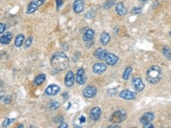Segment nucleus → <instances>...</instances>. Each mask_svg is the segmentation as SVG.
<instances>
[{
    "mask_svg": "<svg viewBox=\"0 0 171 128\" xmlns=\"http://www.w3.org/2000/svg\"><path fill=\"white\" fill-rule=\"evenodd\" d=\"M93 37H94V31L92 29H87L83 34V40L86 42H88L92 40Z\"/></svg>",
    "mask_w": 171,
    "mask_h": 128,
    "instance_id": "obj_18",
    "label": "nucleus"
},
{
    "mask_svg": "<svg viewBox=\"0 0 171 128\" xmlns=\"http://www.w3.org/2000/svg\"><path fill=\"white\" fill-rule=\"evenodd\" d=\"M119 96L122 99H125V100H133L135 98L136 94L131 91H128V90H124L119 93Z\"/></svg>",
    "mask_w": 171,
    "mask_h": 128,
    "instance_id": "obj_7",
    "label": "nucleus"
},
{
    "mask_svg": "<svg viewBox=\"0 0 171 128\" xmlns=\"http://www.w3.org/2000/svg\"><path fill=\"white\" fill-rule=\"evenodd\" d=\"M107 68V66H106L105 63H95L92 67V70L93 72L97 74H99V73H103L105 72Z\"/></svg>",
    "mask_w": 171,
    "mask_h": 128,
    "instance_id": "obj_9",
    "label": "nucleus"
},
{
    "mask_svg": "<svg viewBox=\"0 0 171 128\" xmlns=\"http://www.w3.org/2000/svg\"><path fill=\"white\" fill-rule=\"evenodd\" d=\"M24 35L23 34H18L15 40V45L16 47H21L22 45V43L24 41Z\"/></svg>",
    "mask_w": 171,
    "mask_h": 128,
    "instance_id": "obj_21",
    "label": "nucleus"
},
{
    "mask_svg": "<svg viewBox=\"0 0 171 128\" xmlns=\"http://www.w3.org/2000/svg\"><path fill=\"white\" fill-rule=\"evenodd\" d=\"M144 126V127L145 128H152V127H154V126L151 123V122H148L146 124H144L143 125Z\"/></svg>",
    "mask_w": 171,
    "mask_h": 128,
    "instance_id": "obj_31",
    "label": "nucleus"
},
{
    "mask_svg": "<svg viewBox=\"0 0 171 128\" xmlns=\"http://www.w3.org/2000/svg\"><path fill=\"white\" fill-rule=\"evenodd\" d=\"M162 79V70L158 65L149 68L146 73V80L151 84H157Z\"/></svg>",
    "mask_w": 171,
    "mask_h": 128,
    "instance_id": "obj_2",
    "label": "nucleus"
},
{
    "mask_svg": "<svg viewBox=\"0 0 171 128\" xmlns=\"http://www.w3.org/2000/svg\"><path fill=\"white\" fill-rule=\"evenodd\" d=\"M3 102H4V104H9V103L11 102V98H10V96H7L6 98H4V99L3 100Z\"/></svg>",
    "mask_w": 171,
    "mask_h": 128,
    "instance_id": "obj_33",
    "label": "nucleus"
},
{
    "mask_svg": "<svg viewBox=\"0 0 171 128\" xmlns=\"http://www.w3.org/2000/svg\"><path fill=\"white\" fill-rule=\"evenodd\" d=\"M127 117V114L125 111L123 110H117L112 114V115L110 116V120L111 123L113 124H117V123H120L126 119Z\"/></svg>",
    "mask_w": 171,
    "mask_h": 128,
    "instance_id": "obj_3",
    "label": "nucleus"
},
{
    "mask_svg": "<svg viewBox=\"0 0 171 128\" xmlns=\"http://www.w3.org/2000/svg\"><path fill=\"white\" fill-rule=\"evenodd\" d=\"M107 53H108V52L106 51L105 50H103L102 48H98L95 50V52H94V56H95L96 58H98V59H99V60H105V56Z\"/></svg>",
    "mask_w": 171,
    "mask_h": 128,
    "instance_id": "obj_17",
    "label": "nucleus"
},
{
    "mask_svg": "<svg viewBox=\"0 0 171 128\" xmlns=\"http://www.w3.org/2000/svg\"><path fill=\"white\" fill-rule=\"evenodd\" d=\"M110 40V37L109 35V33L106 32H104L102 34H101V37H100V41L101 43L104 45H106Z\"/></svg>",
    "mask_w": 171,
    "mask_h": 128,
    "instance_id": "obj_20",
    "label": "nucleus"
},
{
    "mask_svg": "<svg viewBox=\"0 0 171 128\" xmlns=\"http://www.w3.org/2000/svg\"><path fill=\"white\" fill-rule=\"evenodd\" d=\"M80 121H81L82 123L86 122V117H85V116H83V115H82V116H81V117H80Z\"/></svg>",
    "mask_w": 171,
    "mask_h": 128,
    "instance_id": "obj_35",
    "label": "nucleus"
},
{
    "mask_svg": "<svg viewBox=\"0 0 171 128\" xmlns=\"http://www.w3.org/2000/svg\"><path fill=\"white\" fill-rule=\"evenodd\" d=\"M11 39H12V34L10 32H7L4 35L1 36V45H9L11 41Z\"/></svg>",
    "mask_w": 171,
    "mask_h": 128,
    "instance_id": "obj_16",
    "label": "nucleus"
},
{
    "mask_svg": "<svg viewBox=\"0 0 171 128\" xmlns=\"http://www.w3.org/2000/svg\"><path fill=\"white\" fill-rule=\"evenodd\" d=\"M105 61L106 62V63L108 65H111L113 66L115 64L117 63L118 62V57L114 55V54H111V53H107L105 58Z\"/></svg>",
    "mask_w": 171,
    "mask_h": 128,
    "instance_id": "obj_10",
    "label": "nucleus"
},
{
    "mask_svg": "<svg viewBox=\"0 0 171 128\" xmlns=\"http://www.w3.org/2000/svg\"><path fill=\"white\" fill-rule=\"evenodd\" d=\"M56 2H57V8H61L62 5H63V0H56Z\"/></svg>",
    "mask_w": 171,
    "mask_h": 128,
    "instance_id": "obj_29",
    "label": "nucleus"
},
{
    "mask_svg": "<svg viewBox=\"0 0 171 128\" xmlns=\"http://www.w3.org/2000/svg\"><path fill=\"white\" fill-rule=\"evenodd\" d=\"M154 113L147 112L139 119V121H140V123H142L144 125V124H146L148 122H151L152 120L154 119Z\"/></svg>",
    "mask_w": 171,
    "mask_h": 128,
    "instance_id": "obj_14",
    "label": "nucleus"
},
{
    "mask_svg": "<svg viewBox=\"0 0 171 128\" xmlns=\"http://www.w3.org/2000/svg\"><path fill=\"white\" fill-rule=\"evenodd\" d=\"M170 36H171V32H170Z\"/></svg>",
    "mask_w": 171,
    "mask_h": 128,
    "instance_id": "obj_39",
    "label": "nucleus"
},
{
    "mask_svg": "<svg viewBox=\"0 0 171 128\" xmlns=\"http://www.w3.org/2000/svg\"><path fill=\"white\" fill-rule=\"evenodd\" d=\"M45 0H32V2L27 5V13L32 14L33 12H35L45 3Z\"/></svg>",
    "mask_w": 171,
    "mask_h": 128,
    "instance_id": "obj_4",
    "label": "nucleus"
},
{
    "mask_svg": "<svg viewBox=\"0 0 171 128\" xmlns=\"http://www.w3.org/2000/svg\"><path fill=\"white\" fill-rule=\"evenodd\" d=\"M15 120V119H6L5 120H4V123H3V127H9L13 121Z\"/></svg>",
    "mask_w": 171,
    "mask_h": 128,
    "instance_id": "obj_27",
    "label": "nucleus"
},
{
    "mask_svg": "<svg viewBox=\"0 0 171 128\" xmlns=\"http://www.w3.org/2000/svg\"><path fill=\"white\" fill-rule=\"evenodd\" d=\"M97 94V88L95 86H89L83 90V96L87 98H92Z\"/></svg>",
    "mask_w": 171,
    "mask_h": 128,
    "instance_id": "obj_5",
    "label": "nucleus"
},
{
    "mask_svg": "<svg viewBox=\"0 0 171 128\" xmlns=\"http://www.w3.org/2000/svg\"><path fill=\"white\" fill-rule=\"evenodd\" d=\"M74 82V75L72 71H69V72H68L67 75H66L64 84L67 87H71V86H73Z\"/></svg>",
    "mask_w": 171,
    "mask_h": 128,
    "instance_id": "obj_12",
    "label": "nucleus"
},
{
    "mask_svg": "<svg viewBox=\"0 0 171 128\" xmlns=\"http://www.w3.org/2000/svg\"><path fill=\"white\" fill-rule=\"evenodd\" d=\"M59 106H60V104H59L57 101H56V100H53V101L50 102V104H48L49 109H51V110H55V109H57Z\"/></svg>",
    "mask_w": 171,
    "mask_h": 128,
    "instance_id": "obj_23",
    "label": "nucleus"
},
{
    "mask_svg": "<svg viewBox=\"0 0 171 128\" xmlns=\"http://www.w3.org/2000/svg\"><path fill=\"white\" fill-rule=\"evenodd\" d=\"M101 115V109L98 107H95L90 111V118L92 120H98Z\"/></svg>",
    "mask_w": 171,
    "mask_h": 128,
    "instance_id": "obj_13",
    "label": "nucleus"
},
{
    "mask_svg": "<svg viewBox=\"0 0 171 128\" xmlns=\"http://www.w3.org/2000/svg\"><path fill=\"white\" fill-rule=\"evenodd\" d=\"M69 60L63 52H57L51 57V65L56 70H64L69 67Z\"/></svg>",
    "mask_w": 171,
    "mask_h": 128,
    "instance_id": "obj_1",
    "label": "nucleus"
},
{
    "mask_svg": "<svg viewBox=\"0 0 171 128\" xmlns=\"http://www.w3.org/2000/svg\"><path fill=\"white\" fill-rule=\"evenodd\" d=\"M59 127H60V128L68 127V124H66V123H63V124H61V125L59 126Z\"/></svg>",
    "mask_w": 171,
    "mask_h": 128,
    "instance_id": "obj_36",
    "label": "nucleus"
},
{
    "mask_svg": "<svg viewBox=\"0 0 171 128\" xmlns=\"http://www.w3.org/2000/svg\"><path fill=\"white\" fill-rule=\"evenodd\" d=\"M4 30H5V24L1 23V24H0V32L3 33V32H4Z\"/></svg>",
    "mask_w": 171,
    "mask_h": 128,
    "instance_id": "obj_32",
    "label": "nucleus"
},
{
    "mask_svg": "<svg viewBox=\"0 0 171 128\" xmlns=\"http://www.w3.org/2000/svg\"><path fill=\"white\" fill-rule=\"evenodd\" d=\"M163 54L167 58L171 59V49L169 48V47H164L163 50Z\"/></svg>",
    "mask_w": 171,
    "mask_h": 128,
    "instance_id": "obj_26",
    "label": "nucleus"
},
{
    "mask_svg": "<svg viewBox=\"0 0 171 128\" xmlns=\"http://www.w3.org/2000/svg\"><path fill=\"white\" fill-rule=\"evenodd\" d=\"M141 1H143V2H146V1H148V0H141Z\"/></svg>",
    "mask_w": 171,
    "mask_h": 128,
    "instance_id": "obj_38",
    "label": "nucleus"
},
{
    "mask_svg": "<svg viewBox=\"0 0 171 128\" xmlns=\"http://www.w3.org/2000/svg\"><path fill=\"white\" fill-rule=\"evenodd\" d=\"M131 72H132V68H131V67H128V68H127L125 69V71H124V73H123V76H122L123 80H128V78H129V75H130Z\"/></svg>",
    "mask_w": 171,
    "mask_h": 128,
    "instance_id": "obj_24",
    "label": "nucleus"
},
{
    "mask_svg": "<svg viewBox=\"0 0 171 128\" xmlns=\"http://www.w3.org/2000/svg\"><path fill=\"white\" fill-rule=\"evenodd\" d=\"M45 78H46L45 74L41 73V74L38 75V76L35 78V80H34V84H35L36 86H40L41 84L45 80Z\"/></svg>",
    "mask_w": 171,
    "mask_h": 128,
    "instance_id": "obj_22",
    "label": "nucleus"
},
{
    "mask_svg": "<svg viewBox=\"0 0 171 128\" xmlns=\"http://www.w3.org/2000/svg\"><path fill=\"white\" fill-rule=\"evenodd\" d=\"M32 43H33V38H32V37H29V38L27 39L26 42H25V46H26L27 48H28V47L31 46Z\"/></svg>",
    "mask_w": 171,
    "mask_h": 128,
    "instance_id": "obj_28",
    "label": "nucleus"
},
{
    "mask_svg": "<svg viewBox=\"0 0 171 128\" xmlns=\"http://www.w3.org/2000/svg\"><path fill=\"white\" fill-rule=\"evenodd\" d=\"M60 91V87L57 86V85H50L47 88L45 89V93L47 96H55Z\"/></svg>",
    "mask_w": 171,
    "mask_h": 128,
    "instance_id": "obj_6",
    "label": "nucleus"
},
{
    "mask_svg": "<svg viewBox=\"0 0 171 128\" xmlns=\"http://www.w3.org/2000/svg\"><path fill=\"white\" fill-rule=\"evenodd\" d=\"M115 4V0H107L104 4V8L105 9H110Z\"/></svg>",
    "mask_w": 171,
    "mask_h": 128,
    "instance_id": "obj_25",
    "label": "nucleus"
},
{
    "mask_svg": "<svg viewBox=\"0 0 171 128\" xmlns=\"http://www.w3.org/2000/svg\"><path fill=\"white\" fill-rule=\"evenodd\" d=\"M87 81V77L85 74V70L83 68H80L77 71L76 74V82L80 85H84Z\"/></svg>",
    "mask_w": 171,
    "mask_h": 128,
    "instance_id": "obj_8",
    "label": "nucleus"
},
{
    "mask_svg": "<svg viewBox=\"0 0 171 128\" xmlns=\"http://www.w3.org/2000/svg\"><path fill=\"white\" fill-rule=\"evenodd\" d=\"M73 9L75 13H82L84 9V2L82 0H75L73 4Z\"/></svg>",
    "mask_w": 171,
    "mask_h": 128,
    "instance_id": "obj_11",
    "label": "nucleus"
},
{
    "mask_svg": "<svg viewBox=\"0 0 171 128\" xmlns=\"http://www.w3.org/2000/svg\"><path fill=\"white\" fill-rule=\"evenodd\" d=\"M115 11L117 12L118 15L124 16L127 13V9L124 7L122 3H118V4H115Z\"/></svg>",
    "mask_w": 171,
    "mask_h": 128,
    "instance_id": "obj_19",
    "label": "nucleus"
},
{
    "mask_svg": "<svg viewBox=\"0 0 171 128\" xmlns=\"http://www.w3.org/2000/svg\"><path fill=\"white\" fill-rule=\"evenodd\" d=\"M18 127L22 128V127H23V126H22V125H20V126H19V127Z\"/></svg>",
    "mask_w": 171,
    "mask_h": 128,
    "instance_id": "obj_37",
    "label": "nucleus"
},
{
    "mask_svg": "<svg viewBox=\"0 0 171 128\" xmlns=\"http://www.w3.org/2000/svg\"><path fill=\"white\" fill-rule=\"evenodd\" d=\"M92 11H93V10H90V11H88V13L86 14V17H87V19H91V18H92V17L94 16V15H92Z\"/></svg>",
    "mask_w": 171,
    "mask_h": 128,
    "instance_id": "obj_30",
    "label": "nucleus"
},
{
    "mask_svg": "<svg viewBox=\"0 0 171 128\" xmlns=\"http://www.w3.org/2000/svg\"><path fill=\"white\" fill-rule=\"evenodd\" d=\"M140 12H141V9L139 8L133 9V13H134V14H139Z\"/></svg>",
    "mask_w": 171,
    "mask_h": 128,
    "instance_id": "obj_34",
    "label": "nucleus"
},
{
    "mask_svg": "<svg viewBox=\"0 0 171 128\" xmlns=\"http://www.w3.org/2000/svg\"><path fill=\"white\" fill-rule=\"evenodd\" d=\"M133 86L137 91H141L143 89L145 88V85L140 78H133Z\"/></svg>",
    "mask_w": 171,
    "mask_h": 128,
    "instance_id": "obj_15",
    "label": "nucleus"
}]
</instances>
